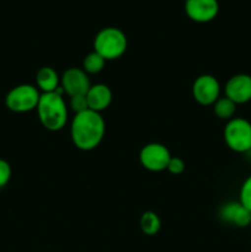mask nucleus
<instances>
[{"mask_svg": "<svg viewBox=\"0 0 251 252\" xmlns=\"http://www.w3.org/2000/svg\"><path fill=\"white\" fill-rule=\"evenodd\" d=\"M61 78L58 73L51 66H43L36 74V85L42 94L54 93L59 88Z\"/></svg>", "mask_w": 251, "mask_h": 252, "instance_id": "nucleus-13", "label": "nucleus"}, {"mask_svg": "<svg viewBox=\"0 0 251 252\" xmlns=\"http://www.w3.org/2000/svg\"><path fill=\"white\" fill-rule=\"evenodd\" d=\"M41 93L38 89L30 84L15 86L9 91L5 98V103L9 110L17 113L30 112L37 108Z\"/></svg>", "mask_w": 251, "mask_h": 252, "instance_id": "nucleus-5", "label": "nucleus"}, {"mask_svg": "<svg viewBox=\"0 0 251 252\" xmlns=\"http://www.w3.org/2000/svg\"><path fill=\"white\" fill-rule=\"evenodd\" d=\"M63 93V89L59 86L54 93L41 94L37 105L39 122L52 132L63 129L68 121V107L62 96Z\"/></svg>", "mask_w": 251, "mask_h": 252, "instance_id": "nucleus-2", "label": "nucleus"}, {"mask_svg": "<svg viewBox=\"0 0 251 252\" xmlns=\"http://www.w3.org/2000/svg\"><path fill=\"white\" fill-rule=\"evenodd\" d=\"M219 218L223 221L239 228H245L251 224V212L240 202H228L219 211Z\"/></svg>", "mask_w": 251, "mask_h": 252, "instance_id": "nucleus-11", "label": "nucleus"}, {"mask_svg": "<svg viewBox=\"0 0 251 252\" xmlns=\"http://www.w3.org/2000/svg\"><path fill=\"white\" fill-rule=\"evenodd\" d=\"M91 84L89 76L83 69L69 68L61 78V88L69 96L86 95Z\"/></svg>", "mask_w": 251, "mask_h": 252, "instance_id": "nucleus-10", "label": "nucleus"}, {"mask_svg": "<svg viewBox=\"0 0 251 252\" xmlns=\"http://www.w3.org/2000/svg\"><path fill=\"white\" fill-rule=\"evenodd\" d=\"M239 202L251 212V175L243 182L239 192Z\"/></svg>", "mask_w": 251, "mask_h": 252, "instance_id": "nucleus-17", "label": "nucleus"}, {"mask_svg": "<svg viewBox=\"0 0 251 252\" xmlns=\"http://www.w3.org/2000/svg\"><path fill=\"white\" fill-rule=\"evenodd\" d=\"M236 106L238 105L234 103L230 98L224 96V97H219L213 103V111L218 118L229 121L231 118H234V115L236 112Z\"/></svg>", "mask_w": 251, "mask_h": 252, "instance_id": "nucleus-14", "label": "nucleus"}, {"mask_svg": "<svg viewBox=\"0 0 251 252\" xmlns=\"http://www.w3.org/2000/svg\"><path fill=\"white\" fill-rule=\"evenodd\" d=\"M89 110L101 113V111L106 110L112 102V91L105 84H95L91 85L86 93Z\"/></svg>", "mask_w": 251, "mask_h": 252, "instance_id": "nucleus-12", "label": "nucleus"}, {"mask_svg": "<svg viewBox=\"0 0 251 252\" xmlns=\"http://www.w3.org/2000/svg\"><path fill=\"white\" fill-rule=\"evenodd\" d=\"M128 41L126 33L117 27H105L94 38V51L106 62L115 61L127 51Z\"/></svg>", "mask_w": 251, "mask_h": 252, "instance_id": "nucleus-3", "label": "nucleus"}, {"mask_svg": "<svg viewBox=\"0 0 251 252\" xmlns=\"http://www.w3.org/2000/svg\"><path fill=\"white\" fill-rule=\"evenodd\" d=\"M161 226L159 217L154 212H145L140 217V229L145 235H157Z\"/></svg>", "mask_w": 251, "mask_h": 252, "instance_id": "nucleus-15", "label": "nucleus"}, {"mask_svg": "<svg viewBox=\"0 0 251 252\" xmlns=\"http://www.w3.org/2000/svg\"><path fill=\"white\" fill-rule=\"evenodd\" d=\"M185 12L187 17L194 22L206 24L218 16V0H186Z\"/></svg>", "mask_w": 251, "mask_h": 252, "instance_id": "nucleus-8", "label": "nucleus"}, {"mask_svg": "<svg viewBox=\"0 0 251 252\" xmlns=\"http://www.w3.org/2000/svg\"><path fill=\"white\" fill-rule=\"evenodd\" d=\"M224 140L229 149L235 153L251 150V122L241 117H234L224 127Z\"/></svg>", "mask_w": 251, "mask_h": 252, "instance_id": "nucleus-4", "label": "nucleus"}, {"mask_svg": "<svg viewBox=\"0 0 251 252\" xmlns=\"http://www.w3.org/2000/svg\"><path fill=\"white\" fill-rule=\"evenodd\" d=\"M105 120L101 113L86 110L74 116L70 126V137L78 149L89 152L100 145L105 137Z\"/></svg>", "mask_w": 251, "mask_h": 252, "instance_id": "nucleus-1", "label": "nucleus"}, {"mask_svg": "<svg viewBox=\"0 0 251 252\" xmlns=\"http://www.w3.org/2000/svg\"><path fill=\"white\" fill-rule=\"evenodd\" d=\"M224 93L236 105H243L251 101V75L236 74L225 84Z\"/></svg>", "mask_w": 251, "mask_h": 252, "instance_id": "nucleus-9", "label": "nucleus"}, {"mask_svg": "<svg viewBox=\"0 0 251 252\" xmlns=\"http://www.w3.org/2000/svg\"><path fill=\"white\" fill-rule=\"evenodd\" d=\"M69 106H70V108L74 111L75 115L76 113H80V112H84V111L89 110L86 95L71 96L70 101H69Z\"/></svg>", "mask_w": 251, "mask_h": 252, "instance_id": "nucleus-18", "label": "nucleus"}, {"mask_svg": "<svg viewBox=\"0 0 251 252\" xmlns=\"http://www.w3.org/2000/svg\"><path fill=\"white\" fill-rule=\"evenodd\" d=\"M106 61L95 51L86 54L83 61V70L86 74H98L105 66Z\"/></svg>", "mask_w": 251, "mask_h": 252, "instance_id": "nucleus-16", "label": "nucleus"}, {"mask_svg": "<svg viewBox=\"0 0 251 252\" xmlns=\"http://www.w3.org/2000/svg\"><path fill=\"white\" fill-rule=\"evenodd\" d=\"M11 177V166L4 159H0V187H4Z\"/></svg>", "mask_w": 251, "mask_h": 252, "instance_id": "nucleus-19", "label": "nucleus"}, {"mask_svg": "<svg viewBox=\"0 0 251 252\" xmlns=\"http://www.w3.org/2000/svg\"><path fill=\"white\" fill-rule=\"evenodd\" d=\"M193 98L202 106H211L220 97V84L216 76L203 74L192 85Z\"/></svg>", "mask_w": 251, "mask_h": 252, "instance_id": "nucleus-7", "label": "nucleus"}, {"mask_svg": "<svg viewBox=\"0 0 251 252\" xmlns=\"http://www.w3.org/2000/svg\"><path fill=\"white\" fill-rule=\"evenodd\" d=\"M167 171L174 175H180L185 170V162L181 158L171 157L169 165H167Z\"/></svg>", "mask_w": 251, "mask_h": 252, "instance_id": "nucleus-20", "label": "nucleus"}, {"mask_svg": "<svg viewBox=\"0 0 251 252\" xmlns=\"http://www.w3.org/2000/svg\"><path fill=\"white\" fill-rule=\"evenodd\" d=\"M170 159H171V154L169 149L159 143H149L144 145L139 153L142 166L153 172L166 170Z\"/></svg>", "mask_w": 251, "mask_h": 252, "instance_id": "nucleus-6", "label": "nucleus"}]
</instances>
